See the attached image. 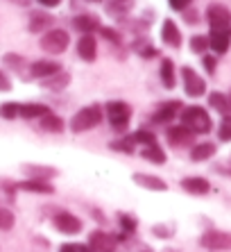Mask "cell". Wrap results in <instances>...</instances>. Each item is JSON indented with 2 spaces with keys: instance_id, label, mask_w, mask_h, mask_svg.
Wrapping results in <instances>:
<instances>
[{
  "instance_id": "6da1fadb",
  "label": "cell",
  "mask_w": 231,
  "mask_h": 252,
  "mask_svg": "<svg viewBox=\"0 0 231 252\" xmlns=\"http://www.w3.org/2000/svg\"><path fill=\"white\" fill-rule=\"evenodd\" d=\"M179 118H181V125L191 129L193 134H206V132H211V116H208L206 109H202V107H197V105L186 107V109L179 112Z\"/></svg>"
},
{
  "instance_id": "7a4b0ae2",
  "label": "cell",
  "mask_w": 231,
  "mask_h": 252,
  "mask_svg": "<svg viewBox=\"0 0 231 252\" xmlns=\"http://www.w3.org/2000/svg\"><path fill=\"white\" fill-rule=\"evenodd\" d=\"M100 121H102V109H100V105H88L73 116L70 129L77 132V134H80V132H88V129L98 127Z\"/></svg>"
},
{
  "instance_id": "3957f363",
  "label": "cell",
  "mask_w": 231,
  "mask_h": 252,
  "mask_svg": "<svg viewBox=\"0 0 231 252\" xmlns=\"http://www.w3.org/2000/svg\"><path fill=\"white\" fill-rule=\"evenodd\" d=\"M107 118H109L111 127L116 132H122V129H127L129 125V118H132V107L127 102H122V100H109L107 102Z\"/></svg>"
},
{
  "instance_id": "277c9868",
  "label": "cell",
  "mask_w": 231,
  "mask_h": 252,
  "mask_svg": "<svg viewBox=\"0 0 231 252\" xmlns=\"http://www.w3.org/2000/svg\"><path fill=\"white\" fill-rule=\"evenodd\" d=\"M70 43V36L66 30H59V28H52L50 32L41 36V48L50 55H61L66 53V48Z\"/></svg>"
},
{
  "instance_id": "5b68a950",
  "label": "cell",
  "mask_w": 231,
  "mask_h": 252,
  "mask_svg": "<svg viewBox=\"0 0 231 252\" xmlns=\"http://www.w3.org/2000/svg\"><path fill=\"white\" fill-rule=\"evenodd\" d=\"M206 21L211 30H227L231 28V9L220 2H211L206 7Z\"/></svg>"
},
{
  "instance_id": "8992f818",
  "label": "cell",
  "mask_w": 231,
  "mask_h": 252,
  "mask_svg": "<svg viewBox=\"0 0 231 252\" xmlns=\"http://www.w3.org/2000/svg\"><path fill=\"white\" fill-rule=\"evenodd\" d=\"M181 80H184V91L191 98H200L206 94V82L197 75L191 66H181Z\"/></svg>"
},
{
  "instance_id": "52a82bcc",
  "label": "cell",
  "mask_w": 231,
  "mask_h": 252,
  "mask_svg": "<svg viewBox=\"0 0 231 252\" xmlns=\"http://www.w3.org/2000/svg\"><path fill=\"white\" fill-rule=\"evenodd\" d=\"M200 243L206 250H231V234L229 232H220V229H208L202 234Z\"/></svg>"
},
{
  "instance_id": "ba28073f",
  "label": "cell",
  "mask_w": 231,
  "mask_h": 252,
  "mask_svg": "<svg viewBox=\"0 0 231 252\" xmlns=\"http://www.w3.org/2000/svg\"><path fill=\"white\" fill-rule=\"evenodd\" d=\"M52 223L55 227L61 232V234H80L82 232V220L77 216H73L70 211H57L55 216H52Z\"/></svg>"
},
{
  "instance_id": "9c48e42d",
  "label": "cell",
  "mask_w": 231,
  "mask_h": 252,
  "mask_svg": "<svg viewBox=\"0 0 231 252\" xmlns=\"http://www.w3.org/2000/svg\"><path fill=\"white\" fill-rule=\"evenodd\" d=\"M231 46V28L227 30H211L208 34V48L213 50L215 55H225Z\"/></svg>"
},
{
  "instance_id": "30bf717a",
  "label": "cell",
  "mask_w": 231,
  "mask_h": 252,
  "mask_svg": "<svg viewBox=\"0 0 231 252\" xmlns=\"http://www.w3.org/2000/svg\"><path fill=\"white\" fill-rule=\"evenodd\" d=\"M32 34H41V32H50L55 28V16L48 12H29V23H28Z\"/></svg>"
},
{
  "instance_id": "8fae6325",
  "label": "cell",
  "mask_w": 231,
  "mask_h": 252,
  "mask_svg": "<svg viewBox=\"0 0 231 252\" xmlns=\"http://www.w3.org/2000/svg\"><path fill=\"white\" fill-rule=\"evenodd\" d=\"M59 70H61V66L57 64V62H52V59H39V62H34V64H29V73L28 77H52V75H57Z\"/></svg>"
},
{
  "instance_id": "7c38bea8",
  "label": "cell",
  "mask_w": 231,
  "mask_h": 252,
  "mask_svg": "<svg viewBox=\"0 0 231 252\" xmlns=\"http://www.w3.org/2000/svg\"><path fill=\"white\" fill-rule=\"evenodd\" d=\"M88 250L91 252H114L116 250V239L111 234H107V232H102V229H98V232H93L91 236H88Z\"/></svg>"
},
{
  "instance_id": "4fadbf2b",
  "label": "cell",
  "mask_w": 231,
  "mask_h": 252,
  "mask_svg": "<svg viewBox=\"0 0 231 252\" xmlns=\"http://www.w3.org/2000/svg\"><path fill=\"white\" fill-rule=\"evenodd\" d=\"M193 139H195V134H193L188 127H184V125H173V127H168V141H170V146L186 148L193 143Z\"/></svg>"
},
{
  "instance_id": "5bb4252c",
  "label": "cell",
  "mask_w": 231,
  "mask_h": 252,
  "mask_svg": "<svg viewBox=\"0 0 231 252\" xmlns=\"http://www.w3.org/2000/svg\"><path fill=\"white\" fill-rule=\"evenodd\" d=\"M21 170H23L25 175H29V180H41V182H48V180L59 175L57 168H52V166H41V164H23Z\"/></svg>"
},
{
  "instance_id": "9a60e30c",
  "label": "cell",
  "mask_w": 231,
  "mask_h": 252,
  "mask_svg": "<svg viewBox=\"0 0 231 252\" xmlns=\"http://www.w3.org/2000/svg\"><path fill=\"white\" fill-rule=\"evenodd\" d=\"M77 55L84 62H95V57H98V41H95V36L82 34L80 41H77Z\"/></svg>"
},
{
  "instance_id": "2e32d148",
  "label": "cell",
  "mask_w": 231,
  "mask_h": 252,
  "mask_svg": "<svg viewBox=\"0 0 231 252\" xmlns=\"http://www.w3.org/2000/svg\"><path fill=\"white\" fill-rule=\"evenodd\" d=\"M181 112V102L179 100H168V102H163L161 107H159V112L152 116V123H156V125H163V123H168V121H173L177 114Z\"/></svg>"
},
{
  "instance_id": "e0dca14e",
  "label": "cell",
  "mask_w": 231,
  "mask_h": 252,
  "mask_svg": "<svg viewBox=\"0 0 231 252\" xmlns=\"http://www.w3.org/2000/svg\"><path fill=\"white\" fill-rule=\"evenodd\" d=\"M73 30L82 34H93L95 30H100V18L91 16V14H77L73 16Z\"/></svg>"
},
{
  "instance_id": "ac0fdd59",
  "label": "cell",
  "mask_w": 231,
  "mask_h": 252,
  "mask_svg": "<svg viewBox=\"0 0 231 252\" xmlns=\"http://www.w3.org/2000/svg\"><path fill=\"white\" fill-rule=\"evenodd\" d=\"M161 39H163V43H168V46H173V48L181 46V32H179V28H177V23H174L173 18H166V21H163Z\"/></svg>"
},
{
  "instance_id": "d6986e66",
  "label": "cell",
  "mask_w": 231,
  "mask_h": 252,
  "mask_svg": "<svg viewBox=\"0 0 231 252\" xmlns=\"http://www.w3.org/2000/svg\"><path fill=\"white\" fill-rule=\"evenodd\" d=\"M181 189L193 195H206L208 191H211V184H208V180H204V177L193 175V177H184V180H181Z\"/></svg>"
},
{
  "instance_id": "ffe728a7",
  "label": "cell",
  "mask_w": 231,
  "mask_h": 252,
  "mask_svg": "<svg viewBox=\"0 0 231 252\" xmlns=\"http://www.w3.org/2000/svg\"><path fill=\"white\" fill-rule=\"evenodd\" d=\"M134 182L139 184V187L143 189H150V191H168V184L163 182L161 177H156V175H145V173H134L132 177Z\"/></svg>"
},
{
  "instance_id": "44dd1931",
  "label": "cell",
  "mask_w": 231,
  "mask_h": 252,
  "mask_svg": "<svg viewBox=\"0 0 231 252\" xmlns=\"http://www.w3.org/2000/svg\"><path fill=\"white\" fill-rule=\"evenodd\" d=\"M16 189H21V191H28V193H39V195H50V193H55L52 184L41 182V180H25V182H18Z\"/></svg>"
},
{
  "instance_id": "7402d4cb",
  "label": "cell",
  "mask_w": 231,
  "mask_h": 252,
  "mask_svg": "<svg viewBox=\"0 0 231 252\" xmlns=\"http://www.w3.org/2000/svg\"><path fill=\"white\" fill-rule=\"evenodd\" d=\"M46 114H50V109L46 105H39V102H23L21 105V118H25V121L43 118Z\"/></svg>"
},
{
  "instance_id": "603a6c76",
  "label": "cell",
  "mask_w": 231,
  "mask_h": 252,
  "mask_svg": "<svg viewBox=\"0 0 231 252\" xmlns=\"http://www.w3.org/2000/svg\"><path fill=\"white\" fill-rule=\"evenodd\" d=\"M68 84H70V75L68 73H64V70H59L57 75L46 77V80H43V87H46L48 91H64Z\"/></svg>"
},
{
  "instance_id": "cb8c5ba5",
  "label": "cell",
  "mask_w": 231,
  "mask_h": 252,
  "mask_svg": "<svg viewBox=\"0 0 231 252\" xmlns=\"http://www.w3.org/2000/svg\"><path fill=\"white\" fill-rule=\"evenodd\" d=\"M208 105L213 107L215 112L225 114V116H229V114H231L229 98H227L225 94H220V91H213V94H208Z\"/></svg>"
},
{
  "instance_id": "d4e9b609",
  "label": "cell",
  "mask_w": 231,
  "mask_h": 252,
  "mask_svg": "<svg viewBox=\"0 0 231 252\" xmlns=\"http://www.w3.org/2000/svg\"><path fill=\"white\" fill-rule=\"evenodd\" d=\"M161 82L166 89H174V62L170 57H163L161 62Z\"/></svg>"
},
{
  "instance_id": "484cf974",
  "label": "cell",
  "mask_w": 231,
  "mask_h": 252,
  "mask_svg": "<svg viewBox=\"0 0 231 252\" xmlns=\"http://www.w3.org/2000/svg\"><path fill=\"white\" fill-rule=\"evenodd\" d=\"M2 64L9 66L14 73H25V68H28L25 57H23V55H18V53H7L5 57H2Z\"/></svg>"
},
{
  "instance_id": "4316f807",
  "label": "cell",
  "mask_w": 231,
  "mask_h": 252,
  "mask_svg": "<svg viewBox=\"0 0 231 252\" xmlns=\"http://www.w3.org/2000/svg\"><path fill=\"white\" fill-rule=\"evenodd\" d=\"M215 155V143H200L191 150V159L193 161H206L208 157Z\"/></svg>"
},
{
  "instance_id": "83f0119b",
  "label": "cell",
  "mask_w": 231,
  "mask_h": 252,
  "mask_svg": "<svg viewBox=\"0 0 231 252\" xmlns=\"http://www.w3.org/2000/svg\"><path fill=\"white\" fill-rule=\"evenodd\" d=\"M143 157L147 159V161H152V164H166V153H163V148L156 143V146H147L143 150Z\"/></svg>"
},
{
  "instance_id": "f1b7e54d",
  "label": "cell",
  "mask_w": 231,
  "mask_h": 252,
  "mask_svg": "<svg viewBox=\"0 0 231 252\" xmlns=\"http://www.w3.org/2000/svg\"><path fill=\"white\" fill-rule=\"evenodd\" d=\"M41 121V127L48 129V132H61L64 129V121L59 116H55V114H46L43 118H39Z\"/></svg>"
},
{
  "instance_id": "f546056e",
  "label": "cell",
  "mask_w": 231,
  "mask_h": 252,
  "mask_svg": "<svg viewBox=\"0 0 231 252\" xmlns=\"http://www.w3.org/2000/svg\"><path fill=\"white\" fill-rule=\"evenodd\" d=\"M0 116L5 121H14V118L21 116V105L18 102H2L0 105Z\"/></svg>"
},
{
  "instance_id": "4dcf8cb0",
  "label": "cell",
  "mask_w": 231,
  "mask_h": 252,
  "mask_svg": "<svg viewBox=\"0 0 231 252\" xmlns=\"http://www.w3.org/2000/svg\"><path fill=\"white\" fill-rule=\"evenodd\" d=\"M132 139H134V143H143L145 148H147V146H156V136L152 134L150 129H139V132H134Z\"/></svg>"
},
{
  "instance_id": "1f68e13d",
  "label": "cell",
  "mask_w": 231,
  "mask_h": 252,
  "mask_svg": "<svg viewBox=\"0 0 231 252\" xmlns=\"http://www.w3.org/2000/svg\"><path fill=\"white\" fill-rule=\"evenodd\" d=\"M191 50L195 55H204L208 50V36H204V34L191 36Z\"/></svg>"
},
{
  "instance_id": "d6a6232c",
  "label": "cell",
  "mask_w": 231,
  "mask_h": 252,
  "mask_svg": "<svg viewBox=\"0 0 231 252\" xmlns=\"http://www.w3.org/2000/svg\"><path fill=\"white\" fill-rule=\"evenodd\" d=\"M129 9H132V0H116V2H109L107 5V12H111V14H127Z\"/></svg>"
},
{
  "instance_id": "836d02e7",
  "label": "cell",
  "mask_w": 231,
  "mask_h": 252,
  "mask_svg": "<svg viewBox=\"0 0 231 252\" xmlns=\"http://www.w3.org/2000/svg\"><path fill=\"white\" fill-rule=\"evenodd\" d=\"M14 214L9 209H5V207H0V232H7V229L14 227Z\"/></svg>"
},
{
  "instance_id": "e575fe53",
  "label": "cell",
  "mask_w": 231,
  "mask_h": 252,
  "mask_svg": "<svg viewBox=\"0 0 231 252\" xmlns=\"http://www.w3.org/2000/svg\"><path fill=\"white\" fill-rule=\"evenodd\" d=\"M134 146H136V143H134L132 136H125V139H120V141H114L109 148L111 150H120V153H134Z\"/></svg>"
},
{
  "instance_id": "d590c367",
  "label": "cell",
  "mask_w": 231,
  "mask_h": 252,
  "mask_svg": "<svg viewBox=\"0 0 231 252\" xmlns=\"http://www.w3.org/2000/svg\"><path fill=\"white\" fill-rule=\"evenodd\" d=\"M218 136L220 141H231V116H225L220 121V127H218Z\"/></svg>"
},
{
  "instance_id": "8d00e7d4",
  "label": "cell",
  "mask_w": 231,
  "mask_h": 252,
  "mask_svg": "<svg viewBox=\"0 0 231 252\" xmlns=\"http://www.w3.org/2000/svg\"><path fill=\"white\" fill-rule=\"evenodd\" d=\"M134 50H136L141 57H154V55H156V50L147 41H136V43H134Z\"/></svg>"
},
{
  "instance_id": "74e56055",
  "label": "cell",
  "mask_w": 231,
  "mask_h": 252,
  "mask_svg": "<svg viewBox=\"0 0 231 252\" xmlns=\"http://www.w3.org/2000/svg\"><path fill=\"white\" fill-rule=\"evenodd\" d=\"M118 223H120V227L125 229V232H134V229H136V218L127 216V214H120V216H118Z\"/></svg>"
},
{
  "instance_id": "f35d334b",
  "label": "cell",
  "mask_w": 231,
  "mask_h": 252,
  "mask_svg": "<svg viewBox=\"0 0 231 252\" xmlns=\"http://www.w3.org/2000/svg\"><path fill=\"white\" fill-rule=\"evenodd\" d=\"M100 34L107 39V41H111L114 46H120V36L116 34L114 30H109V28H100Z\"/></svg>"
},
{
  "instance_id": "ab89813d",
  "label": "cell",
  "mask_w": 231,
  "mask_h": 252,
  "mask_svg": "<svg viewBox=\"0 0 231 252\" xmlns=\"http://www.w3.org/2000/svg\"><path fill=\"white\" fill-rule=\"evenodd\" d=\"M202 64H204V68H206L208 75H213V73H215V57H211V55H204Z\"/></svg>"
},
{
  "instance_id": "60d3db41",
  "label": "cell",
  "mask_w": 231,
  "mask_h": 252,
  "mask_svg": "<svg viewBox=\"0 0 231 252\" xmlns=\"http://www.w3.org/2000/svg\"><path fill=\"white\" fill-rule=\"evenodd\" d=\"M168 2H170V7L177 9V12H186V7L191 5V0H168Z\"/></svg>"
},
{
  "instance_id": "b9f144b4",
  "label": "cell",
  "mask_w": 231,
  "mask_h": 252,
  "mask_svg": "<svg viewBox=\"0 0 231 252\" xmlns=\"http://www.w3.org/2000/svg\"><path fill=\"white\" fill-rule=\"evenodd\" d=\"M12 89V84H9V80H7V75L0 70V91H9Z\"/></svg>"
},
{
  "instance_id": "7bdbcfd3",
  "label": "cell",
  "mask_w": 231,
  "mask_h": 252,
  "mask_svg": "<svg viewBox=\"0 0 231 252\" xmlns=\"http://www.w3.org/2000/svg\"><path fill=\"white\" fill-rule=\"evenodd\" d=\"M59 252H80V246H73V243H64L59 248Z\"/></svg>"
},
{
  "instance_id": "ee69618b",
  "label": "cell",
  "mask_w": 231,
  "mask_h": 252,
  "mask_svg": "<svg viewBox=\"0 0 231 252\" xmlns=\"http://www.w3.org/2000/svg\"><path fill=\"white\" fill-rule=\"evenodd\" d=\"M39 5H43V7H57V5H61V0H36Z\"/></svg>"
},
{
  "instance_id": "f6af8a7d",
  "label": "cell",
  "mask_w": 231,
  "mask_h": 252,
  "mask_svg": "<svg viewBox=\"0 0 231 252\" xmlns=\"http://www.w3.org/2000/svg\"><path fill=\"white\" fill-rule=\"evenodd\" d=\"M184 18L188 21V23H195L197 21V14H195V9H188V12H184Z\"/></svg>"
},
{
  "instance_id": "bcb514c9",
  "label": "cell",
  "mask_w": 231,
  "mask_h": 252,
  "mask_svg": "<svg viewBox=\"0 0 231 252\" xmlns=\"http://www.w3.org/2000/svg\"><path fill=\"white\" fill-rule=\"evenodd\" d=\"M163 229H166V227L156 225V227H154V234H156V236H170V232H163Z\"/></svg>"
},
{
  "instance_id": "7dc6e473",
  "label": "cell",
  "mask_w": 231,
  "mask_h": 252,
  "mask_svg": "<svg viewBox=\"0 0 231 252\" xmlns=\"http://www.w3.org/2000/svg\"><path fill=\"white\" fill-rule=\"evenodd\" d=\"M82 252H91V250H88V248H84V250H82Z\"/></svg>"
},
{
  "instance_id": "c3c4849f",
  "label": "cell",
  "mask_w": 231,
  "mask_h": 252,
  "mask_svg": "<svg viewBox=\"0 0 231 252\" xmlns=\"http://www.w3.org/2000/svg\"><path fill=\"white\" fill-rule=\"evenodd\" d=\"M227 98H229V105H231V94H229V95H227Z\"/></svg>"
},
{
  "instance_id": "681fc988",
  "label": "cell",
  "mask_w": 231,
  "mask_h": 252,
  "mask_svg": "<svg viewBox=\"0 0 231 252\" xmlns=\"http://www.w3.org/2000/svg\"><path fill=\"white\" fill-rule=\"evenodd\" d=\"M88 2H100V0H88Z\"/></svg>"
},
{
  "instance_id": "f907efd6",
  "label": "cell",
  "mask_w": 231,
  "mask_h": 252,
  "mask_svg": "<svg viewBox=\"0 0 231 252\" xmlns=\"http://www.w3.org/2000/svg\"><path fill=\"white\" fill-rule=\"evenodd\" d=\"M109 2H116V0H109Z\"/></svg>"
}]
</instances>
